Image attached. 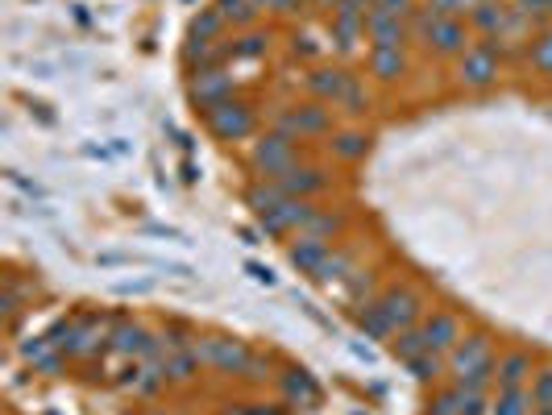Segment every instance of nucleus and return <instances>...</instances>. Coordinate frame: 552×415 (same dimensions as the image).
<instances>
[{
    "instance_id": "37",
    "label": "nucleus",
    "mask_w": 552,
    "mask_h": 415,
    "mask_svg": "<svg viewBox=\"0 0 552 415\" xmlns=\"http://www.w3.org/2000/svg\"><path fill=\"white\" fill-rule=\"evenodd\" d=\"M457 415H490V391H478V386H457Z\"/></svg>"
},
{
    "instance_id": "49",
    "label": "nucleus",
    "mask_w": 552,
    "mask_h": 415,
    "mask_svg": "<svg viewBox=\"0 0 552 415\" xmlns=\"http://www.w3.org/2000/svg\"><path fill=\"white\" fill-rule=\"evenodd\" d=\"M478 5H507V0H478Z\"/></svg>"
},
{
    "instance_id": "1",
    "label": "nucleus",
    "mask_w": 552,
    "mask_h": 415,
    "mask_svg": "<svg viewBox=\"0 0 552 415\" xmlns=\"http://www.w3.org/2000/svg\"><path fill=\"white\" fill-rule=\"evenodd\" d=\"M494 337L490 332H465L457 349L445 357L449 378L457 386H478V391H494Z\"/></svg>"
},
{
    "instance_id": "28",
    "label": "nucleus",
    "mask_w": 552,
    "mask_h": 415,
    "mask_svg": "<svg viewBox=\"0 0 552 415\" xmlns=\"http://www.w3.org/2000/svg\"><path fill=\"white\" fill-rule=\"evenodd\" d=\"M465 21H469V30H474L478 38H499L503 21H507V5H474Z\"/></svg>"
},
{
    "instance_id": "22",
    "label": "nucleus",
    "mask_w": 552,
    "mask_h": 415,
    "mask_svg": "<svg viewBox=\"0 0 552 415\" xmlns=\"http://www.w3.org/2000/svg\"><path fill=\"white\" fill-rule=\"evenodd\" d=\"M204 370V357L196 345H187V349H175L162 357V374H167V386H187V382H196Z\"/></svg>"
},
{
    "instance_id": "31",
    "label": "nucleus",
    "mask_w": 552,
    "mask_h": 415,
    "mask_svg": "<svg viewBox=\"0 0 552 415\" xmlns=\"http://www.w3.org/2000/svg\"><path fill=\"white\" fill-rule=\"evenodd\" d=\"M341 291H345V299L349 303H366V299H378L382 291H378V270H366V266H357L349 279L341 283Z\"/></svg>"
},
{
    "instance_id": "29",
    "label": "nucleus",
    "mask_w": 552,
    "mask_h": 415,
    "mask_svg": "<svg viewBox=\"0 0 552 415\" xmlns=\"http://www.w3.org/2000/svg\"><path fill=\"white\" fill-rule=\"evenodd\" d=\"M407 366V374L416 378V382H424V386H432V382H440V378H449V362H445V353H420V357H411V362H403Z\"/></svg>"
},
{
    "instance_id": "3",
    "label": "nucleus",
    "mask_w": 552,
    "mask_h": 415,
    "mask_svg": "<svg viewBox=\"0 0 552 415\" xmlns=\"http://www.w3.org/2000/svg\"><path fill=\"white\" fill-rule=\"evenodd\" d=\"M453 63H457L453 75H457L461 88L482 92V88H490V83H499V75H503V42L499 38H482Z\"/></svg>"
},
{
    "instance_id": "19",
    "label": "nucleus",
    "mask_w": 552,
    "mask_h": 415,
    "mask_svg": "<svg viewBox=\"0 0 552 415\" xmlns=\"http://www.w3.org/2000/svg\"><path fill=\"white\" fill-rule=\"evenodd\" d=\"M328 38H333L337 54H353L357 46H362V38H366V17L333 9V17H328Z\"/></svg>"
},
{
    "instance_id": "53",
    "label": "nucleus",
    "mask_w": 552,
    "mask_h": 415,
    "mask_svg": "<svg viewBox=\"0 0 552 415\" xmlns=\"http://www.w3.org/2000/svg\"><path fill=\"white\" fill-rule=\"evenodd\" d=\"M424 415H432V411H424Z\"/></svg>"
},
{
    "instance_id": "43",
    "label": "nucleus",
    "mask_w": 552,
    "mask_h": 415,
    "mask_svg": "<svg viewBox=\"0 0 552 415\" xmlns=\"http://www.w3.org/2000/svg\"><path fill=\"white\" fill-rule=\"evenodd\" d=\"M370 13H386V17H411L416 13V0H374V9Z\"/></svg>"
},
{
    "instance_id": "2",
    "label": "nucleus",
    "mask_w": 552,
    "mask_h": 415,
    "mask_svg": "<svg viewBox=\"0 0 552 415\" xmlns=\"http://www.w3.org/2000/svg\"><path fill=\"white\" fill-rule=\"evenodd\" d=\"M295 162H303V150L295 137L279 133V129H266L250 142V154H245V166L254 171V179H279L287 175Z\"/></svg>"
},
{
    "instance_id": "34",
    "label": "nucleus",
    "mask_w": 552,
    "mask_h": 415,
    "mask_svg": "<svg viewBox=\"0 0 552 415\" xmlns=\"http://www.w3.org/2000/svg\"><path fill=\"white\" fill-rule=\"evenodd\" d=\"M333 108H341L345 117H366V113H370V92H366V83L353 75V79L345 83V92H341V100H337Z\"/></svg>"
},
{
    "instance_id": "7",
    "label": "nucleus",
    "mask_w": 552,
    "mask_h": 415,
    "mask_svg": "<svg viewBox=\"0 0 552 415\" xmlns=\"http://www.w3.org/2000/svg\"><path fill=\"white\" fill-rule=\"evenodd\" d=\"M196 349L204 357V366L220 370V374H245V366H250V357L254 349L245 345V341H233V337H196Z\"/></svg>"
},
{
    "instance_id": "38",
    "label": "nucleus",
    "mask_w": 552,
    "mask_h": 415,
    "mask_svg": "<svg viewBox=\"0 0 552 415\" xmlns=\"http://www.w3.org/2000/svg\"><path fill=\"white\" fill-rule=\"evenodd\" d=\"M528 395H532V407H536V411H548V407H552V366H544V370L532 374Z\"/></svg>"
},
{
    "instance_id": "51",
    "label": "nucleus",
    "mask_w": 552,
    "mask_h": 415,
    "mask_svg": "<svg viewBox=\"0 0 552 415\" xmlns=\"http://www.w3.org/2000/svg\"><path fill=\"white\" fill-rule=\"evenodd\" d=\"M532 415H552V407H548V411H532Z\"/></svg>"
},
{
    "instance_id": "10",
    "label": "nucleus",
    "mask_w": 552,
    "mask_h": 415,
    "mask_svg": "<svg viewBox=\"0 0 552 415\" xmlns=\"http://www.w3.org/2000/svg\"><path fill=\"white\" fill-rule=\"evenodd\" d=\"M279 183H283V191L287 196H299V200H316V196H324L328 187H333V171L328 166H320V162H295L287 175H279Z\"/></svg>"
},
{
    "instance_id": "44",
    "label": "nucleus",
    "mask_w": 552,
    "mask_h": 415,
    "mask_svg": "<svg viewBox=\"0 0 552 415\" xmlns=\"http://www.w3.org/2000/svg\"><path fill=\"white\" fill-rule=\"evenodd\" d=\"M270 370H274L270 357H266V353H254V357H250V366H245V374H241V378H250V382H266V378H270Z\"/></svg>"
},
{
    "instance_id": "36",
    "label": "nucleus",
    "mask_w": 552,
    "mask_h": 415,
    "mask_svg": "<svg viewBox=\"0 0 552 415\" xmlns=\"http://www.w3.org/2000/svg\"><path fill=\"white\" fill-rule=\"evenodd\" d=\"M528 63H532V71L552 75V25H548V30H540V34H532V42H528Z\"/></svg>"
},
{
    "instance_id": "33",
    "label": "nucleus",
    "mask_w": 552,
    "mask_h": 415,
    "mask_svg": "<svg viewBox=\"0 0 552 415\" xmlns=\"http://www.w3.org/2000/svg\"><path fill=\"white\" fill-rule=\"evenodd\" d=\"M216 9H220V17H225L229 25H233V34H241V30H254L258 25V9H254V0H216Z\"/></svg>"
},
{
    "instance_id": "41",
    "label": "nucleus",
    "mask_w": 552,
    "mask_h": 415,
    "mask_svg": "<svg viewBox=\"0 0 552 415\" xmlns=\"http://www.w3.org/2000/svg\"><path fill=\"white\" fill-rule=\"evenodd\" d=\"M428 9H436L440 17H469V9L478 5V0H424Z\"/></svg>"
},
{
    "instance_id": "21",
    "label": "nucleus",
    "mask_w": 552,
    "mask_h": 415,
    "mask_svg": "<svg viewBox=\"0 0 552 415\" xmlns=\"http://www.w3.org/2000/svg\"><path fill=\"white\" fill-rule=\"evenodd\" d=\"M328 154H333L337 162H362L370 154V133L357 129V125L333 129V133H328Z\"/></svg>"
},
{
    "instance_id": "15",
    "label": "nucleus",
    "mask_w": 552,
    "mask_h": 415,
    "mask_svg": "<svg viewBox=\"0 0 552 415\" xmlns=\"http://www.w3.org/2000/svg\"><path fill=\"white\" fill-rule=\"evenodd\" d=\"M333 254V241H324V237H312V233H295L291 241H287V262L299 270V274H312L320 270V262Z\"/></svg>"
},
{
    "instance_id": "17",
    "label": "nucleus",
    "mask_w": 552,
    "mask_h": 415,
    "mask_svg": "<svg viewBox=\"0 0 552 415\" xmlns=\"http://www.w3.org/2000/svg\"><path fill=\"white\" fill-rule=\"evenodd\" d=\"M279 391H283V399H287V407H316L320 403V382L303 370V366H287L283 374H279Z\"/></svg>"
},
{
    "instance_id": "13",
    "label": "nucleus",
    "mask_w": 552,
    "mask_h": 415,
    "mask_svg": "<svg viewBox=\"0 0 552 415\" xmlns=\"http://www.w3.org/2000/svg\"><path fill=\"white\" fill-rule=\"evenodd\" d=\"M150 341H154V328H146L142 320H129V316H121V320L113 324V337H108V349H113L117 357H125V362H142L146 349H150Z\"/></svg>"
},
{
    "instance_id": "5",
    "label": "nucleus",
    "mask_w": 552,
    "mask_h": 415,
    "mask_svg": "<svg viewBox=\"0 0 552 415\" xmlns=\"http://www.w3.org/2000/svg\"><path fill=\"white\" fill-rule=\"evenodd\" d=\"M212 137H220V142H245V137H254L258 129V113H254V104H245V100H225V104H216L212 113H204Z\"/></svg>"
},
{
    "instance_id": "6",
    "label": "nucleus",
    "mask_w": 552,
    "mask_h": 415,
    "mask_svg": "<svg viewBox=\"0 0 552 415\" xmlns=\"http://www.w3.org/2000/svg\"><path fill=\"white\" fill-rule=\"evenodd\" d=\"M187 96L191 104L200 108V113H212L216 104H225L237 96V79L229 67H208V71H191L187 79Z\"/></svg>"
},
{
    "instance_id": "26",
    "label": "nucleus",
    "mask_w": 552,
    "mask_h": 415,
    "mask_svg": "<svg viewBox=\"0 0 552 415\" xmlns=\"http://www.w3.org/2000/svg\"><path fill=\"white\" fill-rule=\"evenodd\" d=\"M528 386H494L490 391V415H532Z\"/></svg>"
},
{
    "instance_id": "30",
    "label": "nucleus",
    "mask_w": 552,
    "mask_h": 415,
    "mask_svg": "<svg viewBox=\"0 0 552 415\" xmlns=\"http://www.w3.org/2000/svg\"><path fill=\"white\" fill-rule=\"evenodd\" d=\"M349 229V212H333V208H316V216L308 220V229L303 233H312V237H324V241H337L341 233Z\"/></svg>"
},
{
    "instance_id": "54",
    "label": "nucleus",
    "mask_w": 552,
    "mask_h": 415,
    "mask_svg": "<svg viewBox=\"0 0 552 415\" xmlns=\"http://www.w3.org/2000/svg\"><path fill=\"white\" fill-rule=\"evenodd\" d=\"M420 5H424V0H420Z\"/></svg>"
},
{
    "instance_id": "24",
    "label": "nucleus",
    "mask_w": 552,
    "mask_h": 415,
    "mask_svg": "<svg viewBox=\"0 0 552 415\" xmlns=\"http://www.w3.org/2000/svg\"><path fill=\"white\" fill-rule=\"evenodd\" d=\"M266 54H270V34L258 30V25L229 38V63H258V59H266Z\"/></svg>"
},
{
    "instance_id": "18",
    "label": "nucleus",
    "mask_w": 552,
    "mask_h": 415,
    "mask_svg": "<svg viewBox=\"0 0 552 415\" xmlns=\"http://www.w3.org/2000/svg\"><path fill=\"white\" fill-rule=\"evenodd\" d=\"M536 374V362L528 349H503L494 357V386H528Z\"/></svg>"
},
{
    "instance_id": "20",
    "label": "nucleus",
    "mask_w": 552,
    "mask_h": 415,
    "mask_svg": "<svg viewBox=\"0 0 552 415\" xmlns=\"http://www.w3.org/2000/svg\"><path fill=\"white\" fill-rule=\"evenodd\" d=\"M353 324L366 332V341H395V324H391V316H386V308L378 299L353 303Z\"/></svg>"
},
{
    "instance_id": "4",
    "label": "nucleus",
    "mask_w": 552,
    "mask_h": 415,
    "mask_svg": "<svg viewBox=\"0 0 552 415\" xmlns=\"http://www.w3.org/2000/svg\"><path fill=\"white\" fill-rule=\"evenodd\" d=\"M270 129L295 137V142H303V137H328L333 133V104H324V100L287 104L270 117Z\"/></svg>"
},
{
    "instance_id": "42",
    "label": "nucleus",
    "mask_w": 552,
    "mask_h": 415,
    "mask_svg": "<svg viewBox=\"0 0 552 415\" xmlns=\"http://www.w3.org/2000/svg\"><path fill=\"white\" fill-rule=\"evenodd\" d=\"M241 270H245V279L258 283V287H279V274H274L270 266H262V262H241Z\"/></svg>"
},
{
    "instance_id": "50",
    "label": "nucleus",
    "mask_w": 552,
    "mask_h": 415,
    "mask_svg": "<svg viewBox=\"0 0 552 415\" xmlns=\"http://www.w3.org/2000/svg\"><path fill=\"white\" fill-rule=\"evenodd\" d=\"M308 5H337V0H308Z\"/></svg>"
},
{
    "instance_id": "46",
    "label": "nucleus",
    "mask_w": 552,
    "mask_h": 415,
    "mask_svg": "<svg viewBox=\"0 0 552 415\" xmlns=\"http://www.w3.org/2000/svg\"><path fill=\"white\" fill-rule=\"evenodd\" d=\"M303 9H308V0H274L270 13H279V17H299Z\"/></svg>"
},
{
    "instance_id": "9",
    "label": "nucleus",
    "mask_w": 552,
    "mask_h": 415,
    "mask_svg": "<svg viewBox=\"0 0 552 415\" xmlns=\"http://www.w3.org/2000/svg\"><path fill=\"white\" fill-rule=\"evenodd\" d=\"M424 46L432 54H440V59H461V54L474 46V30H469L465 17H436Z\"/></svg>"
},
{
    "instance_id": "52",
    "label": "nucleus",
    "mask_w": 552,
    "mask_h": 415,
    "mask_svg": "<svg viewBox=\"0 0 552 415\" xmlns=\"http://www.w3.org/2000/svg\"><path fill=\"white\" fill-rule=\"evenodd\" d=\"M150 415H167V411H150Z\"/></svg>"
},
{
    "instance_id": "11",
    "label": "nucleus",
    "mask_w": 552,
    "mask_h": 415,
    "mask_svg": "<svg viewBox=\"0 0 552 415\" xmlns=\"http://www.w3.org/2000/svg\"><path fill=\"white\" fill-rule=\"evenodd\" d=\"M420 328H424V337H428V349L432 353H453L457 349V341L465 337V324H461V316L457 312H449V308H432L424 320H420Z\"/></svg>"
},
{
    "instance_id": "23",
    "label": "nucleus",
    "mask_w": 552,
    "mask_h": 415,
    "mask_svg": "<svg viewBox=\"0 0 552 415\" xmlns=\"http://www.w3.org/2000/svg\"><path fill=\"white\" fill-rule=\"evenodd\" d=\"M353 270H357V254H353L349 245H333V254H328L320 262V270L312 274V283H320V287H341Z\"/></svg>"
},
{
    "instance_id": "12",
    "label": "nucleus",
    "mask_w": 552,
    "mask_h": 415,
    "mask_svg": "<svg viewBox=\"0 0 552 415\" xmlns=\"http://www.w3.org/2000/svg\"><path fill=\"white\" fill-rule=\"evenodd\" d=\"M113 324L108 316H79L75 324V341H71V357L75 362H88V357H96L100 349H108V337H113Z\"/></svg>"
},
{
    "instance_id": "40",
    "label": "nucleus",
    "mask_w": 552,
    "mask_h": 415,
    "mask_svg": "<svg viewBox=\"0 0 552 415\" xmlns=\"http://www.w3.org/2000/svg\"><path fill=\"white\" fill-rule=\"evenodd\" d=\"M158 332H162V345H167V353L187 349L191 341H196V337H191V328H187V324H167V328H158Z\"/></svg>"
},
{
    "instance_id": "48",
    "label": "nucleus",
    "mask_w": 552,
    "mask_h": 415,
    "mask_svg": "<svg viewBox=\"0 0 552 415\" xmlns=\"http://www.w3.org/2000/svg\"><path fill=\"white\" fill-rule=\"evenodd\" d=\"M262 237H266L262 229H241V241H245V245H262Z\"/></svg>"
},
{
    "instance_id": "45",
    "label": "nucleus",
    "mask_w": 552,
    "mask_h": 415,
    "mask_svg": "<svg viewBox=\"0 0 552 415\" xmlns=\"http://www.w3.org/2000/svg\"><path fill=\"white\" fill-rule=\"evenodd\" d=\"M291 50L303 54V59H320V46H316V38H308V34H295V38H291Z\"/></svg>"
},
{
    "instance_id": "14",
    "label": "nucleus",
    "mask_w": 552,
    "mask_h": 415,
    "mask_svg": "<svg viewBox=\"0 0 552 415\" xmlns=\"http://www.w3.org/2000/svg\"><path fill=\"white\" fill-rule=\"evenodd\" d=\"M349 79H353V71H345V67H337V63H316L308 75H303V88H308V96H312V100L337 104Z\"/></svg>"
},
{
    "instance_id": "35",
    "label": "nucleus",
    "mask_w": 552,
    "mask_h": 415,
    "mask_svg": "<svg viewBox=\"0 0 552 415\" xmlns=\"http://www.w3.org/2000/svg\"><path fill=\"white\" fill-rule=\"evenodd\" d=\"M391 353L399 357V362H411V357L428 353V337H424V328L416 324V328H403V332H395V341H391Z\"/></svg>"
},
{
    "instance_id": "8",
    "label": "nucleus",
    "mask_w": 552,
    "mask_h": 415,
    "mask_svg": "<svg viewBox=\"0 0 552 415\" xmlns=\"http://www.w3.org/2000/svg\"><path fill=\"white\" fill-rule=\"evenodd\" d=\"M378 303H382V308H386V316H391L395 332H403V328H416V324H420V320L428 316V303H424V295H420L416 287H407V283H395V287H382Z\"/></svg>"
},
{
    "instance_id": "39",
    "label": "nucleus",
    "mask_w": 552,
    "mask_h": 415,
    "mask_svg": "<svg viewBox=\"0 0 552 415\" xmlns=\"http://www.w3.org/2000/svg\"><path fill=\"white\" fill-rule=\"evenodd\" d=\"M507 9L519 13V17H528L532 25L548 21V0H507Z\"/></svg>"
},
{
    "instance_id": "47",
    "label": "nucleus",
    "mask_w": 552,
    "mask_h": 415,
    "mask_svg": "<svg viewBox=\"0 0 552 415\" xmlns=\"http://www.w3.org/2000/svg\"><path fill=\"white\" fill-rule=\"evenodd\" d=\"M250 415H287V407H274V403H250Z\"/></svg>"
},
{
    "instance_id": "32",
    "label": "nucleus",
    "mask_w": 552,
    "mask_h": 415,
    "mask_svg": "<svg viewBox=\"0 0 552 415\" xmlns=\"http://www.w3.org/2000/svg\"><path fill=\"white\" fill-rule=\"evenodd\" d=\"M225 17H220V9H200L196 17H191V30H187V42H220V34H225Z\"/></svg>"
},
{
    "instance_id": "27",
    "label": "nucleus",
    "mask_w": 552,
    "mask_h": 415,
    "mask_svg": "<svg viewBox=\"0 0 552 415\" xmlns=\"http://www.w3.org/2000/svg\"><path fill=\"white\" fill-rule=\"evenodd\" d=\"M283 200H291V196L283 191L279 179H254L250 187H245V204L254 208V216H262V212H270V208H279Z\"/></svg>"
},
{
    "instance_id": "16",
    "label": "nucleus",
    "mask_w": 552,
    "mask_h": 415,
    "mask_svg": "<svg viewBox=\"0 0 552 415\" xmlns=\"http://www.w3.org/2000/svg\"><path fill=\"white\" fill-rule=\"evenodd\" d=\"M366 38L378 50H407L411 46V30L403 17H386V13H366Z\"/></svg>"
},
{
    "instance_id": "25",
    "label": "nucleus",
    "mask_w": 552,
    "mask_h": 415,
    "mask_svg": "<svg viewBox=\"0 0 552 415\" xmlns=\"http://www.w3.org/2000/svg\"><path fill=\"white\" fill-rule=\"evenodd\" d=\"M366 67H370V75L378 83H399L407 75V50H378V46H370Z\"/></svg>"
}]
</instances>
